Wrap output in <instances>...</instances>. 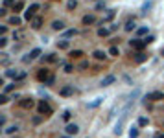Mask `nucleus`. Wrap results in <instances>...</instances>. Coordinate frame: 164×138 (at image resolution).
<instances>
[{
  "label": "nucleus",
  "instance_id": "nucleus-1",
  "mask_svg": "<svg viewBox=\"0 0 164 138\" xmlns=\"http://www.w3.org/2000/svg\"><path fill=\"white\" fill-rule=\"evenodd\" d=\"M37 112H39L41 116H50V114H52V107L46 103V100H43V101L37 103Z\"/></svg>",
  "mask_w": 164,
  "mask_h": 138
},
{
  "label": "nucleus",
  "instance_id": "nucleus-2",
  "mask_svg": "<svg viewBox=\"0 0 164 138\" xmlns=\"http://www.w3.org/2000/svg\"><path fill=\"white\" fill-rule=\"evenodd\" d=\"M35 11H39V4H32V6L26 9V13H24V18H26V20H33V18H35Z\"/></svg>",
  "mask_w": 164,
  "mask_h": 138
},
{
  "label": "nucleus",
  "instance_id": "nucleus-3",
  "mask_svg": "<svg viewBox=\"0 0 164 138\" xmlns=\"http://www.w3.org/2000/svg\"><path fill=\"white\" fill-rule=\"evenodd\" d=\"M146 100H150V101H161V100H164V92H161V90L150 92V94L146 96Z\"/></svg>",
  "mask_w": 164,
  "mask_h": 138
},
{
  "label": "nucleus",
  "instance_id": "nucleus-4",
  "mask_svg": "<svg viewBox=\"0 0 164 138\" xmlns=\"http://www.w3.org/2000/svg\"><path fill=\"white\" fill-rule=\"evenodd\" d=\"M129 44H131V48H135V50H142L144 46H148L144 39H133V41H129Z\"/></svg>",
  "mask_w": 164,
  "mask_h": 138
},
{
  "label": "nucleus",
  "instance_id": "nucleus-5",
  "mask_svg": "<svg viewBox=\"0 0 164 138\" xmlns=\"http://www.w3.org/2000/svg\"><path fill=\"white\" fill-rule=\"evenodd\" d=\"M126 116H127V112H124V114H122V118H120V120H118V124L116 125H114V135H122V127H124V122H126Z\"/></svg>",
  "mask_w": 164,
  "mask_h": 138
},
{
  "label": "nucleus",
  "instance_id": "nucleus-6",
  "mask_svg": "<svg viewBox=\"0 0 164 138\" xmlns=\"http://www.w3.org/2000/svg\"><path fill=\"white\" fill-rule=\"evenodd\" d=\"M48 77H50V72H48L46 68H41V70L37 72V79H39V81H44V83H46Z\"/></svg>",
  "mask_w": 164,
  "mask_h": 138
},
{
  "label": "nucleus",
  "instance_id": "nucleus-7",
  "mask_svg": "<svg viewBox=\"0 0 164 138\" xmlns=\"http://www.w3.org/2000/svg\"><path fill=\"white\" fill-rule=\"evenodd\" d=\"M65 131H67V135H68V136H70V135H74V136H76L78 133H79V127H78L76 124H68L67 127H65Z\"/></svg>",
  "mask_w": 164,
  "mask_h": 138
},
{
  "label": "nucleus",
  "instance_id": "nucleus-8",
  "mask_svg": "<svg viewBox=\"0 0 164 138\" xmlns=\"http://www.w3.org/2000/svg\"><path fill=\"white\" fill-rule=\"evenodd\" d=\"M33 105H35V101H33L32 98H22L21 100V107L22 109H32Z\"/></svg>",
  "mask_w": 164,
  "mask_h": 138
},
{
  "label": "nucleus",
  "instance_id": "nucleus-9",
  "mask_svg": "<svg viewBox=\"0 0 164 138\" xmlns=\"http://www.w3.org/2000/svg\"><path fill=\"white\" fill-rule=\"evenodd\" d=\"M59 94L65 96V98H67V96H72V94H74V87H72V85H65L61 90H59Z\"/></svg>",
  "mask_w": 164,
  "mask_h": 138
},
{
  "label": "nucleus",
  "instance_id": "nucleus-10",
  "mask_svg": "<svg viewBox=\"0 0 164 138\" xmlns=\"http://www.w3.org/2000/svg\"><path fill=\"white\" fill-rule=\"evenodd\" d=\"M114 81H116V77H114L113 76V74H111V76H105V77H103V79H102V83H100V85L102 87H109V85H113V83Z\"/></svg>",
  "mask_w": 164,
  "mask_h": 138
},
{
  "label": "nucleus",
  "instance_id": "nucleus-11",
  "mask_svg": "<svg viewBox=\"0 0 164 138\" xmlns=\"http://www.w3.org/2000/svg\"><path fill=\"white\" fill-rule=\"evenodd\" d=\"M81 22L85 24V26H89V24H94V22H96V17H94V15H85V17L81 18Z\"/></svg>",
  "mask_w": 164,
  "mask_h": 138
},
{
  "label": "nucleus",
  "instance_id": "nucleus-12",
  "mask_svg": "<svg viewBox=\"0 0 164 138\" xmlns=\"http://www.w3.org/2000/svg\"><path fill=\"white\" fill-rule=\"evenodd\" d=\"M24 35H26L24 29H15V31H13V41H22Z\"/></svg>",
  "mask_w": 164,
  "mask_h": 138
},
{
  "label": "nucleus",
  "instance_id": "nucleus-13",
  "mask_svg": "<svg viewBox=\"0 0 164 138\" xmlns=\"http://www.w3.org/2000/svg\"><path fill=\"white\" fill-rule=\"evenodd\" d=\"M9 24H11V26H21V24H22V18L17 17V15H13V17H9Z\"/></svg>",
  "mask_w": 164,
  "mask_h": 138
},
{
  "label": "nucleus",
  "instance_id": "nucleus-14",
  "mask_svg": "<svg viewBox=\"0 0 164 138\" xmlns=\"http://www.w3.org/2000/svg\"><path fill=\"white\" fill-rule=\"evenodd\" d=\"M102 101H103V98H96L94 101L87 103V107H89V109H96V107H100V105H102Z\"/></svg>",
  "mask_w": 164,
  "mask_h": 138
},
{
  "label": "nucleus",
  "instance_id": "nucleus-15",
  "mask_svg": "<svg viewBox=\"0 0 164 138\" xmlns=\"http://www.w3.org/2000/svg\"><path fill=\"white\" fill-rule=\"evenodd\" d=\"M52 28L56 29V31H61V29H65V22L63 20H54L52 22Z\"/></svg>",
  "mask_w": 164,
  "mask_h": 138
},
{
  "label": "nucleus",
  "instance_id": "nucleus-16",
  "mask_svg": "<svg viewBox=\"0 0 164 138\" xmlns=\"http://www.w3.org/2000/svg\"><path fill=\"white\" fill-rule=\"evenodd\" d=\"M19 74H21V72H17L15 68H9V70H6V76H8V77H11V79H15V81H17Z\"/></svg>",
  "mask_w": 164,
  "mask_h": 138
},
{
  "label": "nucleus",
  "instance_id": "nucleus-17",
  "mask_svg": "<svg viewBox=\"0 0 164 138\" xmlns=\"http://www.w3.org/2000/svg\"><path fill=\"white\" fill-rule=\"evenodd\" d=\"M41 26H43V18H41V17H35V18L32 20V28H33V29H39Z\"/></svg>",
  "mask_w": 164,
  "mask_h": 138
},
{
  "label": "nucleus",
  "instance_id": "nucleus-18",
  "mask_svg": "<svg viewBox=\"0 0 164 138\" xmlns=\"http://www.w3.org/2000/svg\"><path fill=\"white\" fill-rule=\"evenodd\" d=\"M114 15H116V9H109V11H107V15L103 17V22H109V20H113V18H114Z\"/></svg>",
  "mask_w": 164,
  "mask_h": 138
},
{
  "label": "nucleus",
  "instance_id": "nucleus-19",
  "mask_svg": "<svg viewBox=\"0 0 164 138\" xmlns=\"http://www.w3.org/2000/svg\"><path fill=\"white\" fill-rule=\"evenodd\" d=\"M92 55H94V59H98V61H105V57H107L105 52H102V50H96Z\"/></svg>",
  "mask_w": 164,
  "mask_h": 138
},
{
  "label": "nucleus",
  "instance_id": "nucleus-20",
  "mask_svg": "<svg viewBox=\"0 0 164 138\" xmlns=\"http://www.w3.org/2000/svg\"><path fill=\"white\" fill-rule=\"evenodd\" d=\"M135 28H137L135 20H127V22H126V26H124V29H126V31H133Z\"/></svg>",
  "mask_w": 164,
  "mask_h": 138
},
{
  "label": "nucleus",
  "instance_id": "nucleus-21",
  "mask_svg": "<svg viewBox=\"0 0 164 138\" xmlns=\"http://www.w3.org/2000/svg\"><path fill=\"white\" fill-rule=\"evenodd\" d=\"M146 59H148V55H146L144 52H138L137 55H135V61H137V63H144Z\"/></svg>",
  "mask_w": 164,
  "mask_h": 138
},
{
  "label": "nucleus",
  "instance_id": "nucleus-22",
  "mask_svg": "<svg viewBox=\"0 0 164 138\" xmlns=\"http://www.w3.org/2000/svg\"><path fill=\"white\" fill-rule=\"evenodd\" d=\"M83 55H85V53H83L81 50H72L70 52V57L72 59H79V57H83Z\"/></svg>",
  "mask_w": 164,
  "mask_h": 138
},
{
  "label": "nucleus",
  "instance_id": "nucleus-23",
  "mask_svg": "<svg viewBox=\"0 0 164 138\" xmlns=\"http://www.w3.org/2000/svg\"><path fill=\"white\" fill-rule=\"evenodd\" d=\"M39 55H41V50H39V48H33V50L30 52V59H32V61H33V59H37Z\"/></svg>",
  "mask_w": 164,
  "mask_h": 138
},
{
  "label": "nucleus",
  "instance_id": "nucleus-24",
  "mask_svg": "<svg viewBox=\"0 0 164 138\" xmlns=\"http://www.w3.org/2000/svg\"><path fill=\"white\" fill-rule=\"evenodd\" d=\"M151 8H153V2H151V0H150V2H144V4H142V13H148Z\"/></svg>",
  "mask_w": 164,
  "mask_h": 138
},
{
  "label": "nucleus",
  "instance_id": "nucleus-25",
  "mask_svg": "<svg viewBox=\"0 0 164 138\" xmlns=\"http://www.w3.org/2000/svg\"><path fill=\"white\" fill-rule=\"evenodd\" d=\"M68 46H70V42H68V41H61V42H57V48H59V50H68Z\"/></svg>",
  "mask_w": 164,
  "mask_h": 138
},
{
  "label": "nucleus",
  "instance_id": "nucleus-26",
  "mask_svg": "<svg viewBox=\"0 0 164 138\" xmlns=\"http://www.w3.org/2000/svg\"><path fill=\"white\" fill-rule=\"evenodd\" d=\"M109 53H111L113 57H118V55H120V50H118V46H111V48H109Z\"/></svg>",
  "mask_w": 164,
  "mask_h": 138
},
{
  "label": "nucleus",
  "instance_id": "nucleus-27",
  "mask_svg": "<svg viewBox=\"0 0 164 138\" xmlns=\"http://www.w3.org/2000/svg\"><path fill=\"white\" fill-rule=\"evenodd\" d=\"M109 31H111V29H107V28H100V29H98V35H100V37H107V35H109Z\"/></svg>",
  "mask_w": 164,
  "mask_h": 138
},
{
  "label": "nucleus",
  "instance_id": "nucleus-28",
  "mask_svg": "<svg viewBox=\"0 0 164 138\" xmlns=\"http://www.w3.org/2000/svg\"><path fill=\"white\" fill-rule=\"evenodd\" d=\"M148 124H150V120H148V118H144V116L138 118V125H140V127H146Z\"/></svg>",
  "mask_w": 164,
  "mask_h": 138
},
{
  "label": "nucleus",
  "instance_id": "nucleus-29",
  "mask_svg": "<svg viewBox=\"0 0 164 138\" xmlns=\"http://www.w3.org/2000/svg\"><path fill=\"white\" fill-rule=\"evenodd\" d=\"M17 129H19L17 125H9V127H6V133L8 135H13V133H17Z\"/></svg>",
  "mask_w": 164,
  "mask_h": 138
},
{
  "label": "nucleus",
  "instance_id": "nucleus-30",
  "mask_svg": "<svg viewBox=\"0 0 164 138\" xmlns=\"http://www.w3.org/2000/svg\"><path fill=\"white\" fill-rule=\"evenodd\" d=\"M129 136H131V138H137V136H138V129H137V127H131V131H129Z\"/></svg>",
  "mask_w": 164,
  "mask_h": 138
},
{
  "label": "nucleus",
  "instance_id": "nucleus-31",
  "mask_svg": "<svg viewBox=\"0 0 164 138\" xmlns=\"http://www.w3.org/2000/svg\"><path fill=\"white\" fill-rule=\"evenodd\" d=\"M76 6H78L76 0H68V4H67V8H68V9H76Z\"/></svg>",
  "mask_w": 164,
  "mask_h": 138
},
{
  "label": "nucleus",
  "instance_id": "nucleus-32",
  "mask_svg": "<svg viewBox=\"0 0 164 138\" xmlns=\"http://www.w3.org/2000/svg\"><path fill=\"white\" fill-rule=\"evenodd\" d=\"M70 118H72V112H70V111H65V112H63V120H65V122H68Z\"/></svg>",
  "mask_w": 164,
  "mask_h": 138
},
{
  "label": "nucleus",
  "instance_id": "nucleus-33",
  "mask_svg": "<svg viewBox=\"0 0 164 138\" xmlns=\"http://www.w3.org/2000/svg\"><path fill=\"white\" fill-rule=\"evenodd\" d=\"M22 8H24V4H22V2H17V4H15V6H13V11L17 13V11H21Z\"/></svg>",
  "mask_w": 164,
  "mask_h": 138
},
{
  "label": "nucleus",
  "instance_id": "nucleus-34",
  "mask_svg": "<svg viewBox=\"0 0 164 138\" xmlns=\"http://www.w3.org/2000/svg\"><path fill=\"white\" fill-rule=\"evenodd\" d=\"M137 33H138V35H146V33H148V28H146V26L138 28V29H137Z\"/></svg>",
  "mask_w": 164,
  "mask_h": 138
},
{
  "label": "nucleus",
  "instance_id": "nucleus-35",
  "mask_svg": "<svg viewBox=\"0 0 164 138\" xmlns=\"http://www.w3.org/2000/svg\"><path fill=\"white\" fill-rule=\"evenodd\" d=\"M76 29H67V31H65V37H72V35H76Z\"/></svg>",
  "mask_w": 164,
  "mask_h": 138
},
{
  "label": "nucleus",
  "instance_id": "nucleus-36",
  "mask_svg": "<svg viewBox=\"0 0 164 138\" xmlns=\"http://www.w3.org/2000/svg\"><path fill=\"white\" fill-rule=\"evenodd\" d=\"M9 6H15V0H4V8H9Z\"/></svg>",
  "mask_w": 164,
  "mask_h": 138
},
{
  "label": "nucleus",
  "instance_id": "nucleus-37",
  "mask_svg": "<svg viewBox=\"0 0 164 138\" xmlns=\"http://www.w3.org/2000/svg\"><path fill=\"white\" fill-rule=\"evenodd\" d=\"M65 72H67V74H70V72H74V66L70 65V63H68V65H65Z\"/></svg>",
  "mask_w": 164,
  "mask_h": 138
},
{
  "label": "nucleus",
  "instance_id": "nucleus-38",
  "mask_svg": "<svg viewBox=\"0 0 164 138\" xmlns=\"http://www.w3.org/2000/svg\"><path fill=\"white\" fill-rule=\"evenodd\" d=\"M9 101V98L6 96V94H2V96H0V103H2V105H4V103H8Z\"/></svg>",
  "mask_w": 164,
  "mask_h": 138
},
{
  "label": "nucleus",
  "instance_id": "nucleus-39",
  "mask_svg": "<svg viewBox=\"0 0 164 138\" xmlns=\"http://www.w3.org/2000/svg\"><path fill=\"white\" fill-rule=\"evenodd\" d=\"M13 88H15V83H13V85H6V87H4V92H11Z\"/></svg>",
  "mask_w": 164,
  "mask_h": 138
},
{
  "label": "nucleus",
  "instance_id": "nucleus-40",
  "mask_svg": "<svg viewBox=\"0 0 164 138\" xmlns=\"http://www.w3.org/2000/svg\"><path fill=\"white\" fill-rule=\"evenodd\" d=\"M6 44H8V39L6 37H0V48H4Z\"/></svg>",
  "mask_w": 164,
  "mask_h": 138
},
{
  "label": "nucleus",
  "instance_id": "nucleus-41",
  "mask_svg": "<svg viewBox=\"0 0 164 138\" xmlns=\"http://www.w3.org/2000/svg\"><path fill=\"white\" fill-rule=\"evenodd\" d=\"M54 83H56V77H54V76H50V77H48V81L44 83V85H54Z\"/></svg>",
  "mask_w": 164,
  "mask_h": 138
},
{
  "label": "nucleus",
  "instance_id": "nucleus-42",
  "mask_svg": "<svg viewBox=\"0 0 164 138\" xmlns=\"http://www.w3.org/2000/svg\"><path fill=\"white\" fill-rule=\"evenodd\" d=\"M144 41H146V44H150V42H153V41H155V37H153V35H150V37H146V39H144Z\"/></svg>",
  "mask_w": 164,
  "mask_h": 138
},
{
  "label": "nucleus",
  "instance_id": "nucleus-43",
  "mask_svg": "<svg viewBox=\"0 0 164 138\" xmlns=\"http://www.w3.org/2000/svg\"><path fill=\"white\" fill-rule=\"evenodd\" d=\"M79 68H81V70H85V68H89V63H87V61H83L81 65H79Z\"/></svg>",
  "mask_w": 164,
  "mask_h": 138
},
{
  "label": "nucleus",
  "instance_id": "nucleus-44",
  "mask_svg": "<svg viewBox=\"0 0 164 138\" xmlns=\"http://www.w3.org/2000/svg\"><path fill=\"white\" fill-rule=\"evenodd\" d=\"M41 120H43V116H35L33 118V124H41Z\"/></svg>",
  "mask_w": 164,
  "mask_h": 138
},
{
  "label": "nucleus",
  "instance_id": "nucleus-45",
  "mask_svg": "<svg viewBox=\"0 0 164 138\" xmlns=\"http://www.w3.org/2000/svg\"><path fill=\"white\" fill-rule=\"evenodd\" d=\"M6 31H8V28H6V26H0V33H2V37L6 35Z\"/></svg>",
  "mask_w": 164,
  "mask_h": 138
},
{
  "label": "nucleus",
  "instance_id": "nucleus-46",
  "mask_svg": "<svg viewBox=\"0 0 164 138\" xmlns=\"http://www.w3.org/2000/svg\"><path fill=\"white\" fill-rule=\"evenodd\" d=\"M24 77H26V72H21V74H19V77H17V81H21V79H24Z\"/></svg>",
  "mask_w": 164,
  "mask_h": 138
},
{
  "label": "nucleus",
  "instance_id": "nucleus-47",
  "mask_svg": "<svg viewBox=\"0 0 164 138\" xmlns=\"http://www.w3.org/2000/svg\"><path fill=\"white\" fill-rule=\"evenodd\" d=\"M6 13H8V9H6V8L0 9V17H6Z\"/></svg>",
  "mask_w": 164,
  "mask_h": 138
},
{
  "label": "nucleus",
  "instance_id": "nucleus-48",
  "mask_svg": "<svg viewBox=\"0 0 164 138\" xmlns=\"http://www.w3.org/2000/svg\"><path fill=\"white\" fill-rule=\"evenodd\" d=\"M96 8H98V9H103V8H105V4H103V2H98Z\"/></svg>",
  "mask_w": 164,
  "mask_h": 138
},
{
  "label": "nucleus",
  "instance_id": "nucleus-49",
  "mask_svg": "<svg viewBox=\"0 0 164 138\" xmlns=\"http://www.w3.org/2000/svg\"><path fill=\"white\" fill-rule=\"evenodd\" d=\"M155 138H164V135H157V136H155Z\"/></svg>",
  "mask_w": 164,
  "mask_h": 138
},
{
  "label": "nucleus",
  "instance_id": "nucleus-50",
  "mask_svg": "<svg viewBox=\"0 0 164 138\" xmlns=\"http://www.w3.org/2000/svg\"><path fill=\"white\" fill-rule=\"evenodd\" d=\"M161 55H162V57H164V48H162V50H161Z\"/></svg>",
  "mask_w": 164,
  "mask_h": 138
},
{
  "label": "nucleus",
  "instance_id": "nucleus-51",
  "mask_svg": "<svg viewBox=\"0 0 164 138\" xmlns=\"http://www.w3.org/2000/svg\"><path fill=\"white\" fill-rule=\"evenodd\" d=\"M63 138H70V136H68V135H67V136H63Z\"/></svg>",
  "mask_w": 164,
  "mask_h": 138
}]
</instances>
